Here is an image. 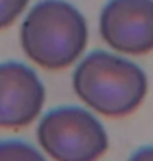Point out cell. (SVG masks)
Here are the masks:
<instances>
[{"mask_svg": "<svg viewBox=\"0 0 153 161\" xmlns=\"http://www.w3.org/2000/svg\"><path fill=\"white\" fill-rule=\"evenodd\" d=\"M0 161H48L31 143L25 140H2L0 142Z\"/></svg>", "mask_w": 153, "mask_h": 161, "instance_id": "8992f818", "label": "cell"}, {"mask_svg": "<svg viewBox=\"0 0 153 161\" xmlns=\"http://www.w3.org/2000/svg\"><path fill=\"white\" fill-rule=\"evenodd\" d=\"M128 161H153V146L138 148L133 155L128 158Z\"/></svg>", "mask_w": 153, "mask_h": 161, "instance_id": "ba28073f", "label": "cell"}, {"mask_svg": "<svg viewBox=\"0 0 153 161\" xmlns=\"http://www.w3.org/2000/svg\"><path fill=\"white\" fill-rule=\"evenodd\" d=\"M46 91L38 74L18 61L0 63V128H23L40 117Z\"/></svg>", "mask_w": 153, "mask_h": 161, "instance_id": "5b68a950", "label": "cell"}, {"mask_svg": "<svg viewBox=\"0 0 153 161\" xmlns=\"http://www.w3.org/2000/svg\"><path fill=\"white\" fill-rule=\"evenodd\" d=\"M100 38L119 54L153 51V0H109L99 17Z\"/></svg>", "mask_w": 153, "mask_h": 161, "instance_id": "277c9868", "label": "cell"}, {"mask_svg": "<svg viewBox=\"0 0 153 161\" xmlns=\"http://www.w3.org/2000/svg\"><path fill=\"white\" fill-rule=\"evenodd\" d=\"M36 138L53 161H97L109 148V135L100 120L77 105L46 112L38 123Z\"/></svg>", "mask_w": 153, "mask_h": 161, "instance_id": "3957f363", "label": "cell"}, {"mask_svg": "<svg viewBox=\"0 0 153 161\" xmlns=\"http://www.w3.org/2000/svg\"><path fill=\"white\" fill-rule=\"evenodd\" d=\"M30 0H0V30L12 26L26 10Z\"/></svg>", "mask_w": 153, "mask_h": 161, "instance_id": "52a82bcc", "label": "cell"}, {"mask_svg": "<svg viewBox=\"0 0 153 161\" xmlns=\"http://www.w3.org/2000/svg\"><path fill=\"white\" fill-rule=\"evenodd\" d=\"M87 41L89 28L84 15L66 0H40L20 28L25 56L48 71L72 66L86 51Z\"/></svg>", "mask_w": 153, "mask_h": 161, "instance_id": "7a4b0ae2", "label": "cell"}, {"mask_svg": "<svg viewBox=\"0 0 153 161\" xmlns=\"http://www.w3.org/2000/svg\"><path fill=\"white\" fill-rule=\"evenodd\" d=\"M72 89L91 110L120 119L133 114L145 100L148 77L133 61L97 49L84 56L72 72Z\"/></svg>", "mask_w": 153, "mask_h": 161, "instance_id": "6da1fadb", "label": "cell"}]
</instances>
